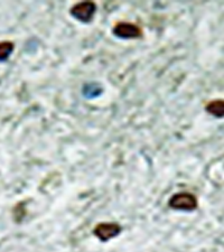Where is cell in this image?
<instances>
[{
	"label": "cell",
	"mask_w": 224,
	"mask_h": 252,
	"mask_svg": "<svg viewBox=\"0 0 224 252\" xmlns=\"http://www.w3.org/2000/svg\"><path fill=\"white\" fill-rule=\"evenodd\" d=\"M96 6L92 1H82L71 8V15L81 23H90L96 14Z\"/></svg>",
	"instance_id": "2"
},
{
	"label": "cell",
	"mask_w": 224,
	"mask_h": 252,
	"mask_svg": "<svg viewBox=\"0 0 224 252\" xmlns=\"http://www.w3.org/2000/svg\"><path fill=\"white\" fill-rule=\"evenodd\" d=\"M168 205L174 210L193 211L197 207V198L192 193L181 192L170 197Z\"/></svg>",
	"instance_id": "1"
},
{
	"label": "cell",
	"mask_w": 224,
	"mask_h": 252,
	"mask_svg": "<svg viewBox=\"0 0 224 252\" xmlns=\"http://www.w3.org/2000/svg\"><path fill=\"white\" fill-rule=\"evenodd\" d=\"M121 226L118 224V223H111V222H104V223H99L96 226L95 233L96 237L101 240V241L107 242L110 239L116 238L118 234L121 232Z\"/></svg>",
	"instance_id": "4"
},
{
	"label": "cell",
	"mask_w": 224,
	"mask_h": 252,
	"mask_svg": "<svg viewBox=\"0 0 224 252\" xmlns=\"http://www.w3.org/2000/svg\"><path fill=\"white\" fill-rule=\"evenodd\" d=\"M113 34L117 37L122 39H136L139 38L142 35L141 28L137 26L136 24L127 23V22H120L117 23L115 27H113Z\"/></svg>",
	"instance_id": "3"
},
{
	"label": "cell",
	"mask_w": 224,
	"mask_h": 252,
	"mask_svg": "<svg viewBox=\"0 0 224 252\" xmlns=\"http://www.w3.org/2000/svg\"><path fill=\"white\" fill-rule=\"evenodd\" d=\"M14 50V45L10 42L0 43V61L9 58L10 53Z\"/></svg>",
	"instance_id": "6"
},
{
	"label": "cell",
	"mask_w": 224,
	"mask_h": 252,
	"mask_svg": "<svg viewBox=\"0 0 224 252\" xmlns=\"http://www.w3.org/2000/svg\"><path fill=\"white\" fill-rule=\"evenodd\" d=\"M206 111L217 118L224 117V100H213L206 104Z\"/></svg>",
	"instance_id": "5"
}]
</instances>
